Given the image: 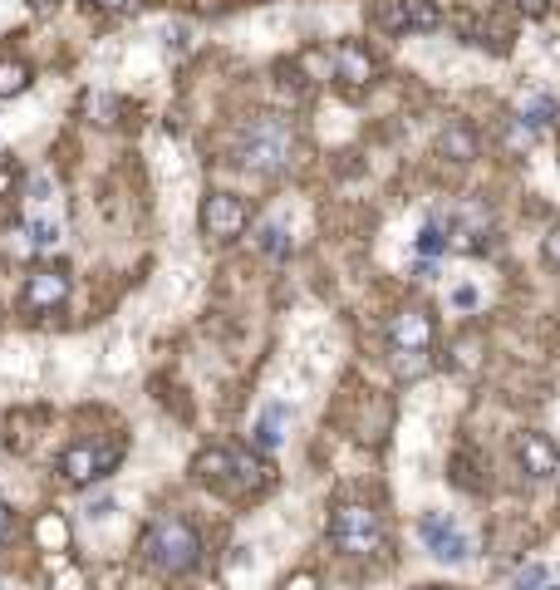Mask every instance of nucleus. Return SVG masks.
<instances>
[{
  "mask_svg": "<svg viewBox=\"0 0 560 590\" xmlns=\"http://www.w3.org/2000/svg\"><path fill=\"white\" fill-rule=\"evenodd\" d=\"M143 561L153 571H163V576H187L202 561V536L182 517H158L153 527L143 531Z\"/></svg>",
  "mask_w": 560,
  "mask_h": 590,
  "instance_id": "obj_1",
  "label": "nucleus"
},
{
  "mask_svg": "<svg viewBox=\"0 0 560 590\" xmlns=\"http://www.w3.org/2000/svg\"><path fill=\"white\" fill-rule=\"evenodd\" d=\"M330 546L349 561H369L389 546V531L384 517L369 507V502H339L335 517H330Z\"/></svg>",
  "mask_w": 560,
  "mask_h": 590,
  "instance_id": "obj_2",
  "label": "nucleus"
},
{
  "mask_svg": "<svg viewBox=\"0 0 560 590\" xmlns=\"http://www.w3.org/2000/svg\"><path fill=\"white\" fill-rule=\"evenodd\" d=\"M197 477L212 482L226 497H246V492H261V487L271 482V468H266L261 458L241 453V448H207V453L197 458Z\"/></svg>",
  "mask_w": 560,
  "mask_h": 590,
  "instance_id": "obj_3",
  "label": "nucleus"
},
{
  "mask_svg": "<svg viewBox=\"0 0 560 590\" xmlns=\"http://www.w3.org/2000/svg\"><path fill=\"white\" fill-rule=\"evenodd\" d=\"M290 153H295V133H290V123L280 114H261L246 123V133H241V163L251 173H280V168H290Z\"/></svg>",
  "mask_w": 560,
  "mask_h": 590,
  "instance_id": "obj_4",
  "label": "nucleus"
},
{
  "mask_svg": "<svg viewBox=\"0 0 560 590\" xmlns=\"http://www.w3.org/2000/svg\"><path fill=\"white\" fill-rule=\"evenodd\" d=\"M123 458V438H79L64 458H59V477L69 487H89L99 477H109Z\"/></svg>",
  "mask_w": 560,
  "mask_h": 590,
  "instance_id": "obj_5",
  "label": "nucleus"
},
{
  "mask_svg": "<svg viewBox=\"0 0 560 590\" xmlns=\"http://www.w3.org/2000/svg\"><path fill=\"white\" fill-rule=\"evenodd\" d=\"M369 20L389 35H418V30H433L443 15L433 0H374L369 5Z\"/></svg>",
  "mask_w": 560,
  "mask_h": 590,
  "instance_id": "obj_6",
  "label": "nucleus"
},
{
  "mask_svg": "<svg viewBox=\"0 0 560 590\" xmlns=\"http://www.w3.org/2000/svg\"><path fill=\"white\" fill-rule=\"evenodd\" d=\"M246 222H251V212H246V202L231 197V192H212V197L202 202V232L212 236V241H236V236L246 232Z\"/></svg>",
  "mask_w": 560,
  "mask_h": 590,
  "instance_id": "obj_7",
  "label": "nucleus"
},
{
  "mask_svg": "<svg viewBox=\"0 0 560 590\" xmlns=\"http://www.w3.org/2000/svg\"><path fill=\"white\" fill-rule=\"evenodd\" d=\"M433 315L423 310V305H408V310H398L389 320V345L393 354H428L433 350Z\"/></svg>",
  "mask_w": 560,
  "mask_h": 590,
  "instance_id": "obj_8",
  "label": "nucleus"
},
{
  "mask_svg": "<svg viewBox=\"0 0 560 590\" xmlns=\"http://www.w3.org/2000/svg\"><path fill=\"white\" fill-rule=\"evenodd\" d=\"M516 458H521L526 477H536V482H546V477H556V472H560V448L546 438V433H541V428L516 433Z\"/></svg>",
  "mask_w": 560,
  "mask_h": 590,
  "instance_id": "obj_9",
  "label": "nucleus"
},
{
  "mask_svg": "<svg viewBox=\"0 0 560 590\" xmlns=\"http://www.w3.org/2000/svg\"><path fill=\"white\" fill-rule=\"evenodd\" d=\"M69 300V276L59 271V266H45V271H35L30 281H25V295H20V305L30 310V315H50Z\"/></svg>",
  "mask_w": 560,
  "mask_h": 590,
  "instance_id": "obj_10",
  "label": "nucleus"
},
{
  "mask_svg": "<svg viewBox=\"0 0 560 590\" xmlns=\"http://www.w3.org/2000/svg\"><path fill=\"white\" fill-rule=\"evenodd\" d=\"M374 74H379V64H374V55H369L364 45L344 40V45L335 50V79H339V89L359 94V89H369V84H374Z\"/></svg>",
  "mask_w": 560,
  "mask_h": 590,
  "instance_id": "obj_11",
  "label": "nucleus"
},
{
  "mask_svg": "<svg viewBox=\"0 0 560 590\" xmlns=\"http://www.w3.org/2000/svg\"><path fill=\"white\" fill-rule=\"evenodd\" d=\"M418 536L428 541V551L438 556V561H467V536L452 527L443 512H433V517H423L418 522Z\"/></svg>",
  "mask_w": 560,
  "mask_h": 590,
  "instance_id": "obj_12",
  "label": "nucleus"
},
{
  "mask_svg": "<svg viewBox=\"0 0 560 590\" xmlns=\"http://www.w3.org/2000/svg\"><path fill=\"white\" fill-rule=\"evenodd\" d=\"M438 148L448 153L452 163H472V158H477V138H472V133H467L462 123H448V128H443Z\"/></svg>",
  "mask_w": 560,
  "mask_h": 590,
  "instance_id": "obj_13",
  "label": "nucleus"
},
{
  "mask_svg": "<svg viewBox=\"0 0 560 590\" xmlns=\"http://www.w3.org/2000/svg\"><path fill=\"white\" fill-rule=\"evenodd\" d=\"M30 89V64L15 55H0V99H15Z\"/></svg>",
  "mask_w": 560,
  "mask_h": 590,
  "instance_id": "obj_14",
  "label": "nucleus"
},
{
  "mask_svg": "<svg viewBox=\"0 0 560 590\" xmlns=\"http://www.w3.org/2000/svg\"><path fill=\"white\" fill-rule=\"evenodd\" d=\"M280 428H285V409H280V404H271V409L261 413V423H256V448H276L280 438H285Z\"/></svg>",
  "mask_w": 560,
  "mask_h": 590,
  "instance_id": "obj_15",
  "label": "nucleus"
},
{
  "mask_svg": "<svg viewBox=\"0 0 560 590\" xmlns=\"http://www.w3.org/2000/svg\"><path fill=\"white\" fill-rule=\"evenodd\" d=\"M35 246H40V241L25 232V227H10V232H5V241H0V251H5L10 261H30V256H35Z\"/></svg>",
  "mask_w": 560,
  "mask_h": 590,
  "instance_id": "obj_16",
  "label": "nucleus"
},
{
  "mask_svg": "<svg viewBox=\"0 0 560 590\" xmlns=\"http://www.w3.org/2000/svg\"><path fill=\"white\" fill-rule=\"evenodd\" d=\"M556 581V571H546V566H521L516 571V586H551Z\"/></svg>",
  "mask_w": 560,
  "mask_h": 590,
  "instance_id": "obj_17",
  "label": "nucleus"
},
{
  "mask_svg": "<svg viewBox=\"0 0 560 590\" xmlns=\"http://www.w3.org/2000/svg\"><path fill=\"white\" fill-rule=\"evenodd\" d=\"M541 256H546V266H551V271H560V222L546 232V241H541Z\"/></svg>",
  "mask_w": 560,
  "mask_h": 590,
  "instance_id": "obj_18",
  "label": "nucleus"
},
{
  "mask_svg": "<svg viewBox=\"0 0 560 590\" xmlns=\"http://www.w3.org/2000/svg\"><path fill=\"white\" fill-rule=\"evenodd\" d=\"M261 251L285 256V251H290V241H285V232H280V227H266V232H261Z\"/></svg>",
  "mask_w": 560,
  "mask_h": 590,
  "instance_id": "obj_19",
  "label": "nucleus"
},
{
  "mask_svg": "<svg viewBox=\"0 0 560 590\" xmlns=\"http://www.w3.org/2000/svg\"><path fill=\"white\" fill-rule=\"evenodd\" d=\"M477 345H482L477 335H467V340H457V369H472V364H477Z\"/></svg>",
  "mask_w": 560,
  "mask_h": 590,
  "instance_id": "obj_20",
  "label": "nucleus"
},
{
  "mask_svg": "<svg viewBox=\"0 0 560 590\" xmlns=\"http://www.w3.org/2000/svg\"><path fill=\"white\" fill-rule=\"evenodd\" d=\"M516 5H521V15H531V20L551 10V0H516Z\"/></svg>",
  "mask_w": 560,
  "mask_h": 590,
  "instance_id": "obj_21",
  "label": "nucleus"
},
{
  "mask_svg": "<svg viewBox=\"0 0 560 590\" xmlns=\"http://www.w3.org/2000/svg\"><path fill=\"white\" fill-rule=\"evenodd\" d=\"M10 187H15V168L0 158V197H10Z\"/></svg>",
  "mask_w": 560,
  "mask_h": 590,
  "instance_id": "obj_22",
  "label": "nucleus"
},
{
  "mask_svg": "<svg viewBox=\"0 0 560 590\" xmlns=\"http://www.w3.org/2000/svg\"><path fill=\"white\" fill-rule=\"evenodd\" d=\"M418 246H423V251H438V246H443V232H438V227H428V232L418 236Z\"/></svg>",
  "mask_w": 560,
  "mask_h": 590,
  "instance_id": "obj_23",
  "label": "nucleus"
},
{
  "mask_svg": "<svg viewBox=\"0 0 560 590\" xmlns=\"http://www.w3.org/2000/svg\"><path fill=\"white\" fill-rule=\"evenodd\" d=\"M551 114V104H531V109H521V118H531V123H546Z\"/></svg>",
  "mask_w": 560,
  "mask_h": 590,
  "instance_id": "obj_24",
  "label": "nucleus"
},
{
  "mask_svg": "<svg viewBox=\"0 0 560 590\" xmlns=\"http://www.w3.org/2000/svg\"><path fill=\"white\" fill-rule=\"evenodd\" d=\"M89 5H99V10H123L128 0H89Z\"/></svg>",
  "mask_w": 560,
  "mask_h": 590,
  "instance_id": "obj_25",
  "label": "nucleus"
},
{
  "mask_svg": "<svg viewBox=\"0 0 560 590\" xmlns=\"http://www.w3.org/2000/svg\"><path fill=\"white\" fill-rule=\"evenodd\" d=\"M5 531H10V507L0 502V541H5Z\"/></svg>",
  "mask_w": 560,
  "mask_h": 590,
  "instance_id": "obj_26",
  "label": "nucleus"
},
{
  "mask_svg": "<svg viewBox=\"0 0 560 590\" xmlns=\"http://www.w3.org/2000/svg\"><path fill=\"white\" fill-rule=\"evenodd\" d=\"M30 5H35V10H50V5H59V0H30Z\"/></svg>",
  "mask_w": 560,
  "mask_h": 590,
  "instance_id": "obj_27",
  "label": "nucleus"
}]
</instances>
